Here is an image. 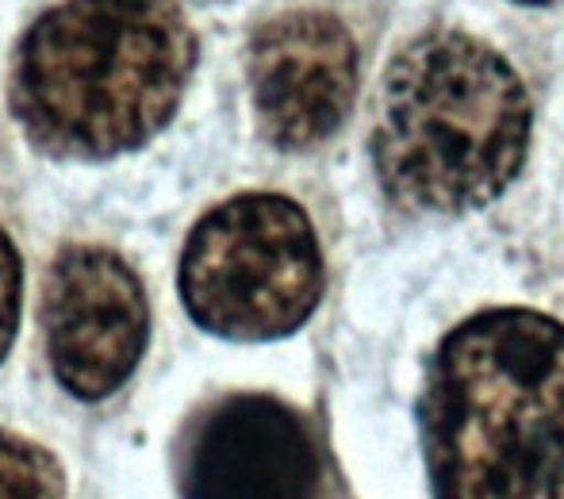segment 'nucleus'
<instances>
[{
	"instance_id": "obj_4",
	"label": "nucleus",
	"mask_w": 564,
	"mask_h": 499,
	"mask_svg": "<svg viewBox=\"0 0 564 499\" xmlns=\"http://www.w3.org/2000/svg\"><path fill=\"white\" fill-rule=\"evenodd\" d=\"M323 292V253L304 208L246 193L196 224L181 258V296L204 330L235 343L292 335Z\"/></svg>"
},
{
	"instance_id": "obj_2",
	"label": "nucleus",
	"mask_w": 564,
	"mask_h": 499,
	"mask_svg": "<svg viewBox=\"0 0 564 499\" xmlns=\"http://www.w3.org/2000/svg\"><path fill=\"white\" fill-rule=\"evenodd\" d=\"M196 39L173 0H62L23 35L12 112L62 158H112L177 112Z\"/></svg>"
},
{
	"instance_id": "obj_10",
	"label": "nucleus",
	"mask_w": 564,
	"mask_h": 499,
	"mask_svg": "<svg viewBox=\"0 0 564 499\" xmlns=\"http://www.w3.org/2000/svg\"><path fill=\"white\" fill-rule=\"evenodd\" d=\"M519 4H557V0H519Z\"/></svg>"
},
{
	"instance_id": "obj_6",
	"label": "nucleus",
	"mask_w": 564,
	"mask_h": 499,
	"mask_svg": "<svg viewBox=\"0 0 564 499\" xmlns=\"http://www.w3.org/2000/svg\"><path fill=\"white\" fill-rule=\"evenodd\" d=\"M357 46L327 12H284L250 43V93L265 139L312 150L338 131L354 105Z\"/></svg>"
},
{
	"instance_id": "obj_3",
	"label": "nucleus",
	"mask_w": 564,
	"mask_h": 499,
	"mask_svg": "<svg viewBox=\"0 0 564 499\" xmlns=\"http://www.w3.org/2000/svg\"><path fill=\"white\" fill-rule=\"evenodd\" d=\"M527 142V89L480 39L431 31L388 66L372 162L403 208L438 216L484 208L514 181Z\"/></svg>"
},
{
	"instance_id": "obj_1",
	"label": "nucleus",
	"mask_w": 564,
	"mask_h": 499,
	"mask_svg": "<svg viewBox=\"0 0 564 499\" xmlns=\"http://www.w3.org/2000/svg\"><path fill=\"white\" fill-rule=\"evenodd\" d=\"M423 442L434 499H564V323L499 307L449 330Z\"/></svg>"
},
{
	"instance_id": "obj_9",
	"label": "nucleus",
	"mask_w": 564,
	"mask_h": 499,
	"mask_svg": "<svg viewBox=\"0 0 564 499\" xmlns=\"http://www.w3.org/2000/svg\"><path fill=\"white\" fill-rule=\"evenodd\" d=\"M20 323V258L4 231H0V361L15 338Z\"/></svg>"
},
{
	"instance_id": "obj_5",
	"label": "nucleus",
	"mask_w": 564,
	"mask_h": 499,
	"mask_svg": "<svg viewBox=\"0 0 564 499\" xmlns=\"http://www.w3.org/2000/svg\"><path fill=\"white\" fill-rule=\"evenodd\" d=\"M43 327L51 366L69 392L82 400L116 392L147 350L139 276L100 247L62 250L46 273Z\"/></svg>"
},
{
	"instance_id": "obj_7",
	"label": "nucleus",
	"mask_w": 564,
	"mask_h": 499,
	"mask_svg": "<svg viewBox=\"0 0 564 499\" xmlns=\"http://www.w3.org/2000/svg\"><path fill=\"white\" fill-rule=\"evenodd\" d=\"M181 488L185 499H319V449L289 403L227 395L196 423Z\"/></svg>"
},
{
	"instance_id": "obj_8",
	"label": "nucleus",
	"mask_w": 564,
	"mask_h": 499,
	"mask_svg": "<svg viewBox=\"0 0 564 499\" xmlns=\"http://www.w3.org/2000/svg\"><path fill=\"white\" fill-rule=\"evenodd\" d=\"M0 499H66L58 462L35 442L0 431Z\"/></svg>"
}]
</instances>
